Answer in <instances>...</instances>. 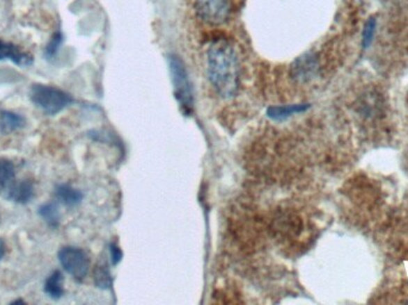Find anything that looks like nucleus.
<instances>
[{
    "mask_svg": "<svg viewBox=\"0 0 408 305\" xmlns=\"http://www.w3.org/2000/svg\"><path fill=\"white\" fill-rule=\"evenodd\" d=\"M208 78L219 96L233 98L240 86V69L233 44L219 38L210 44L207 54Z\"/></svg>",
    "mask_w": 408,
    "mask_h": 305,
    "instance_id": "obj_1",
    "label": "nucleus"
},
{
    "mask_svg": "<svg viewBox=\"0 0 408 305\" xmlns=\"http://www.w3.org/2000/svg\"><path fill=\"white\" fill-rule=\"evenodd\" d=\"M29 97L30 101L48 116L58 115L74 101L71 94L50 85H31Z\"/></svg>",
    "mask_w": 408,
    "mask_h": 305,
    "instance_id": "obj_2",
    "label": "nucleus"
},
{
    "mask_svg": "<svg viewBox=\"0 0 408 305\" xmlns=\"http://www.w3.org/2000/svg\"><path fill=\"white\" fill-rule=\"evenodd\" d=\"M168 67L171 73L172 84L175 88V98L180 101L184 111L190 113L194 105V94H192L191 83L189 79L188 71L185 68L183 60L177 55H170Z\"/></svg>",
    "mask_w": 408,
    "mask_h": 305,
    "instance_id": "obj_3",
    "label": "nucleus"
},
{
    "mask_svg": "<svg viewBox=\"0 0 408 305\" xmlns=\"http://www.w3.org/2000/svg\"><path fill=\"white\" fill-rule=\"evenodd\" d=\"M58 261L63 270L77 281H81L88 276L90 258L86 252L78 247L67 246L58 253Z\"/></svg>",
    "mask_w": 408,
    "mask_h": 305,
    "instance_id": "obj_4",
    "label": "nucleus"
},
{
    "mask_svg": "<svg viewBox=\"0 0 408 305\" xmlns=\"http://www.w3.org/2000/svg\"><path fill=\"white\" fill-rule=\"evenodd\" d=\"M195 10L204 23L221 26L228 19L230 6L229 0H195Z\"/></svg>",
    "mask_w": 408,
    "mask_h": 305,
    "instance_id": "obj_5",
    "label": "nucleus"
},
{
    "mask_svg": "<svg viewBox=\"0 0 408 305\" xmlns=\"http://www.w3.org/2000/svg\"><path fill=\"white\" fill-rule=\"evenodd\" d=\"M319 69L317 60L314 55L306 54L300 56L292 63V79H295L299 83H307L312 80L314 76H317V72Z\"/></svg>",
    "mask_w": 408,
    "mask_h": 305,
    "instance_id": "obj_6",
    "label": "nucleus"
},
{
    "mask_svg": "<svg viewBox=\"0 0 408 305\" xmlns=\"http://www.w3.org/2000/svg\"><path fill=\"white\" fill-rule=\"evenodd\" d=\"M10 60L17 66L29 67L33 63V55L22 51L19 47L0 40V61Z\"/></svg>",
    "mask_w": 408,
    "mask_h": 305,
    "instance_id": "obj_7",
    "label": "nucleus"
},
{
    "mask_svg": "<svg viewBox=\"0 0 408 305\" xmlns=\"http://www.w3.org/2000/svg\"><path fill=\"white\" fill-rule=\"evenodd\" d=\"M16 168L11 160L0 158V193L8 199L16 186Z\"/></svg>",
    "mask_w": 408,
    "mask_h": 305,
    "instance_id": "obj_8",
    "label": "nucleus"
},
{
    "mask_svg": "<svg viewBox=\"0 0 408 305\" xmlns=\"http://www.w3.org/2000/svg\"><path fill=\"white\" fill-rule=\"evenodd\" d=\"M26 124L25 119L19 113L0 110V131L3 134L8 135L15 133L17 130H21Z\"/></svg>",
    "mask_w": 408,
    "mask_h": 305,
    "instance_id": "obj_9",
    "label": "nucleus"
},
{
    "mask_svg": "<svg viewBox=\"0 0 408 305\" xmlns=\"http://www.w3.org/2000/svg\"><path fill=\"white\" fill-rule=\"evenodd\" d=\"M55 197L58 203L72 208L81 203L84 195L79 190L72 188L71 185L60 184L55 188Z\"/></svg>",
    "mask_w": 408,
    "mask_h": 305,
    "instance_id": "obj_10",
    "label": "nucleus"
},
{
    "mask_svg": "<svg viewBox=\"0 0 408 305\" xmlns=\"http://www.w3.org/2000/svg\"><path fill=\"white\" fill-rule=\"evenodd\" d=\"M35 196V188L30 180H22L17 183L13 192L8 197V201H15L17 204H28Z\"/></svg>",
    "mask_w": 408,
    "mask_h": 305,
    "instance_id": "obj_11",
    "label": "nucleus"
},
{
    "mask_svg": "<svg viewBox=\"0 0 408 305\" xmlns=\"http://www.w3.org/2000/svg\"><path fill=\"white\" fill-rule=\"evenodd\" d=\"M307 104L282 105V106H271L267 109V116L274 121H283L296 113H301L308 109Z\"/></svg>",
    "mask_w": 408,
    "mask_h": 305,
    "instance_id": "obj_12",
    "label": "nucleus"
},
{
    "mask_svg": "<svg viewBox=\"0 0 408 305\" xmlns=\"http://www.w3.org/2000/svg\"><path fill=\"white\" fill-rule=\"evenodd\" d=\"M45 293L47 296L58 301L61 297L63 296V274L61 272L56 271L53 272L48 278H47L46 283H45Z\"/></svg>",
    "mask_w": 408,
    "mask_h": 305,
    "instance_id": "obj_13",
    "label": "nucleus"
},
{
    "mask_svg": "<svg viewBox=\"0 0 408 305\" xmlns=\"http://www.w3.org/2000/svg\"><path fill=\"white\" fill-rule=\"evenodd\" d=\"M38 213L52 229L58 228L60 223V211H58V204H55L53 201L45 203L38 208Z\"/></svg>",
    "mask_w": 408,
    "mask_h": 305,
    "instance_id": "obj_14",
    "label": "nucleus"
},
{
    "mask_svg": "<svg viewBox=\"0 0 408 305\" xmlns=\"http://www.w3.org/2000/svg\"><path fill=\"white\" fill-rule=\"evenodd\" d=\"M95 283L100 288H108L111 285V278L109 273L108 268L103 265H98L95 271Z\"/></svg>",
    "mask_w": 408,
    "mask_h": 305,
    "instance_id": "obj_15",
    "label": "nucleus"
},
{
    "mask_svg": "<svg viewBox=\"0 0 408 305\" xmlns=\"http://www.w3.org/2000/svg\"><path fill=\"white\" fill-rule=\"evenodd\" d=\"M63 41V36L61 33H55L53 35V38H50L49 43L47 44L46 47V51H45V55H46L47 59H52V58H54L56 53H58V48L61 46V43Z\"/></svg>",
    "mask_w": 408,
    "mask_h": 305,
    "instance_id": "obj_16",
    "label": "nucleus"
},
{
    "mask_svg": "<svg viewBox=\"0 0 408 305\" xmlns=\"http://www.w3.org/2000/svg\"><path fill=\"white\" fill-rule=\"evenodd\" d=\"M375 29L376 21L374 18H370L367 22L366 26H364V30H363V47L364 48H368L371 41H372V38H374V34H375Z\"/></svg>",
    "mask_w": 408,
    "mask_h": 305,
    "instance_id": "obj_17",
    "label": "nucleus"
},
{
    "mask_svg": "<svg viewBox=\"0 0 408 305\" xmlns=\"http://www.w3.org/2000/svg\"><path fill=\"white\" fill-rule=\"evenodd\" d=\"M110 252H111V259H113V263L116 265L120 260H121L122 253L120 251V248L117 246H111L110 247Z\"/></svg>",
    "mask_w": 408,
    "mask_h": 305,
    "instance_id": "obj_18",
    "label": "nucleus"
},
{
    "mask_svg": "<svg viewBox=\"0 0 408 305\" xmlns=\"http://www.w3.org/2000/svg\"><path fill=\"white\" fill-rule=\"evenodd\" d=\"M6 253V245H5L4 240L0 238V260L3 259Z\"/></svg>",
    "mask_w": 408,
    "mask_h": 305,
    "instance_id": "obj_19",
    "label": "nucleus"
},
{
    "mask_svg": "<svg viewBox=\"0 0 408 305\" xmlns=\"http://www.w3.org/2000/svg\"><path fill=\"white\" fill-rule=\"evenodd\" d=\"M11 304L15 305V304H25V302L24 301H22V299H16V301L13 302V303H11Z\"/></svg>",
    "mask_w": 408,
    "mask_h": 305,
    "instance_id": "obj_20",
    "label": "nucleus"
}]
</instances>
